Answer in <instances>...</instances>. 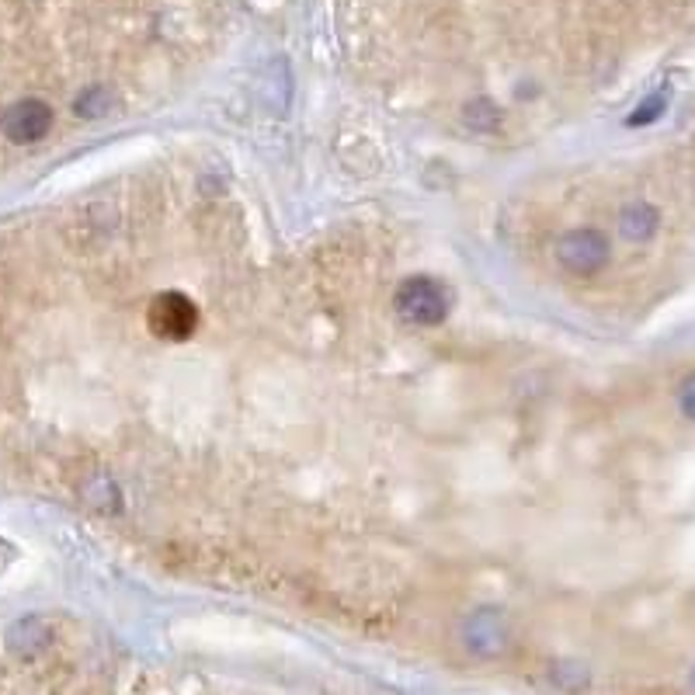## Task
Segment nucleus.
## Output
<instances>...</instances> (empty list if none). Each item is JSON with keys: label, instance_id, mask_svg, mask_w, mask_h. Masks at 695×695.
I'll return each instance as SVG.
<instances>
[{"label": "nucleus", "instance_id": "1", "mask_svg": "<svg viewBox=\"0 0 695 695\" xmlns=\"http://www.w3.org/2000/svg\"><path fill=\"white\" fill-rule=\"evenodd\" d=\"M394 302H397L400 320H407V324L438 327L442 320L449 317L452 296H449V289H445V282L432 278V275H414V278L400 282Z\"/></svg>", "mask_w": 695, "mask_h": 695}, {"label": "nucleus", "instance_id": "2", "mask_svg": "<svg viewBox=\"0 0 695 695\" xmlns=\"http://www.w3.org/2000/svg\"><path fill=\"white\" fill-rule=\"evenodd\" d=\"M609 255H612L609 237H605L601 229H592V226L570 229V234H563L560 244H557V261L574 275L601 272L605 264H609Z\"/></svg>", "mask_w": 695, "mask_h": 695}, {"label": "nucleus", "instance_id": "3", "mask_svg": "<svg viewBox=\"0 0 695 695\" xmlns=\"http://www.w3.org/2000/svg\"><path fill=\"white\" fill-rule=\"evenodd\" d=\"M147 324L164 342H188L199 327V307L185 293H160L147 310Z\"/></svg>", "mask_w": 695, "mask_h": 695}, {"label": "nucleus", "instance_id": "4", "mask_svg": "<svg viewBox=\"0 0 695 695\" xmlns=\"http://www.w3.org/2000/svg\"><path fill=\"white\" fill-rule=\"evenodd\" d=\"M52 129V109L42 98H22L4 109L0 115V133L17 147H32Z\"/></svg>", "mask_w": 695, "mask_h": 695}, {"label": "nucleus", "instance_id": "5", "mask_svg": "<svg viewBox=\"0 0 695 695\" xmlns=\"http://www.w3.org/2000/svg\"><path fill=\"white\" fill-rule=\"evenodd\" d=\"M657 226H661V216H657V209L647 206V202H636V206H626L619 216V234L633 240V244H647Z\"/></svg>", "mask_w": 695, "mask_h": 695}, {"label": "nucleus", "instance_id": "6", "mask_svg": "<svg viewBox=\"0 0 695 695\" xmlns=\"http://www.w3.org/2000/svg\"><path fill=\"white\" fill-rule=\"evenodd\" d=\"M467 644L480 654H494L505 644V622L497 612H476L467 626Z\"/></svg>", "mask_w": 695, "mask_h": 695}, {"label": "nucleus", "instance_id": "7", "mask_svg": "<svg viewBox=\"0 0 695 695\" xmlns=\"http://www.w3.org/2000/svg\"><path fill=\"white\" fill-rule=\"evenodd\" d=\"M49 644V626L42 619H22V622H14L11 633H8V647L17 654V657H35L42 647Z\"/></svg>", "mask_w": 695, "mask_h": 695}, {"label": "nucleus", "instance_id": "8", "mask_svg": "<svg viewBox=\"0 0 695 695\" xmlns=\"http://www.w3.org/2000/svg\"><path fill=\"white\" fill-rule=\"evenodd\" d=\"M462 122H467V129L473 133H494L501 126V109H494V101L487 98H476L462 109Z\"/></svg>", "mask_w": 695, "mask_h": 695}, {"label": "nucleus", "instance_id": "9", "mask_svg": "<svg viewBox=\"0 0 695 695\" xmlns=\"http://www.w3.org/2000/svg\"><path fill=\"white\" fill-rule=\"evenodd\" d=\"M104 109H109V95H104V87H91V91H84L74 101V112L84 115V119H98V115H104Z\"/></svg>", "mask_w": 695, "mask_h": 695}, {"label": "nucleus", "instance_id": "10", "mask_svg": "<svg viewBox=\"0 0 695 695\" xmlns=\"http://www.w3.org/2000/svg\"><path fill=\"white\" fill-rule=\"evenodd\" d=\"M661 115H665V98L657 95V98H647L644 104H640V109L626 122H630V126H650V122L661 119Z\"/></svg>", "mask_w": 695, "mask_h": 695}, {"label": "nucleus", "instance_id": "11", "mask_svg": "<svg viewBox=\"0 0 695 695\" xmlns=\"http://www.w3.org/2000/svg\"><path fill=\"white\" fill-rule=\"evenodd\" d=\"M679 407H682V414L695 421V376L682 386V394H679Z\"/></svg>", "mask_w": 695, "mask_h": 695}, {"label": "nucleus", "instance_id": "12", "mask_svg": "<svg viewBox=\"0 0 695 695\" xmlns=\"http://www.w3.org/2000/svg\"><path fill=\"white\" fill-rule=\"evenodd\" d=\"M692 692H695V674H692Z\"/></svg>", "mask_w": 695, "mask_h": 695}]
</instances>
